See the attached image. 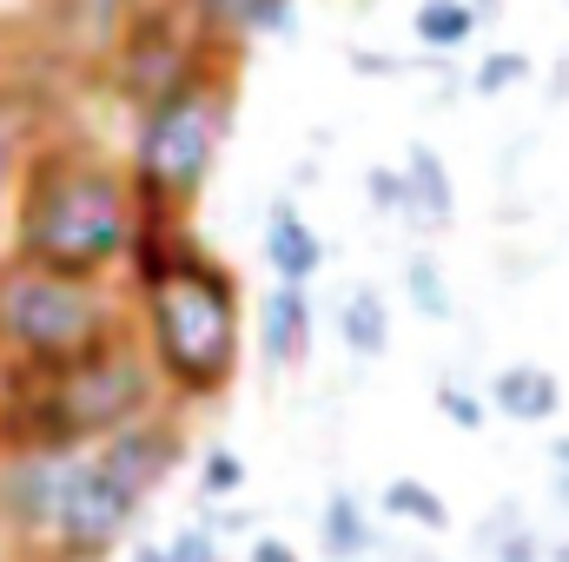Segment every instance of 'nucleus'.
Segmentation results:
<instances>
[{
	"mask_svg": "<svg viewBox=\"0 0 569 562\" xmlns=\"http://www.w3.org/2000/svg\"><path fill=\"white\" fill-rule=\"evenodd\" d=\"M146 516L100 450H7L0 456V536L7 562H113Z\"/></svg>",
	"mask_w": 569,
	"mask_h": 562,
	"instance_id": "nucleus-3",
	"label": "nucleus"
},
{
	"mask_svg": "<svg viewBox=\"0 0 569 562\" xmlns=\"http://www.w3.org/2000/svg\"><path fill=\"white\" fill-rule=\"evenodd\" d=\"M378 510L391 516V523H405V530H418V536H443L450 530V503L418 483V476H391L385 490H378Z\"/></svg>",
	"mask_w": 569,
	"mask_h": 562,
	"instance_id": "nucleus-18",
	"label": "nucleus"
},
{
	"mask_svg": "<svg viewBox=\"0 0 569 562\" xmlns=\"http://www.w3.org/2000/svg\"><path fill=\"white\" fill-rule=\"evenodd\" d=\"M47 127H40V100L27 93V87H7L0 80V199L13 192V179H20V159L33 152Z\"/></svg>",
	"mask_w": 569,
	"mask_h": 562,
	"instance_id": "nucleus-17",
	"label": "nucleus"
},
{
	"mask_svg": "<svg viewBox=\"0 0 569 562\" xmlns=\"http://www.w3.org/2000/svg\"><path fill=\"white\" fill-rule=\"evenodd\" d=\"M550 536L530 523L523 503H497L483 523H477V556L483 562H543Z\"/></svg>",
	"mask_w": 569,
	"mask_h": 562,
	"instance_id": "nucleus-16",
	"label": "nucleus"
},
{
	"mask_svg": "<svg viewBox=\"0 0 569 562\" xmlns=\"http://www.w3.org/2000/svg\"><path fill=\"white\" fill-rule=\"evenodd\" d=\"M318 556L325 562H371L378 556V523L358 490H331L318 503Z\"/></svg>",
	"mask_w": 569,
	"mask_h": 562,
	"instance_id": "nucleus-13",
	"label": "nucleus"
},
{
	"mask_svg": "<svg viewBox=\"0 0 569 562\" xmlns=\"http://www.w3.org/2000/svg\"><path fill=\"white\" fill-rule=\"evenodd\" d=\"M543 463H550V496H557V510H569V430L563 436H550Z\"/></svg>",
	"mask_w": 569,
	"mask_h": 562,
	"instance_id": "nucleus-27",
	"label": "nucleus"
},
{
	"mask_svg": "<svg viewBox=\"0 0 569 562\" xmlns=\"http://www.w3.org/2000/svg\"><path fill=\"white\" fill-rule=\"evenodd\" d=\"M530 80V53H517V47H503V53H490L477 73H470V93H483V100H497V93H510V87H523Z\"/></svg>",
	"mask_w": 569,
	"mask_h": 562,
	"instance_id": "nucleus-25",
	"label": "nucleus"
},
{
	"mask_svg": "<svg viewBox=\"0 0 569 562\" xmlns=\"http://www.w3.org/2000/svg\"><path fill=\"white\" fill-rule=\"evenodd\" d=\"M152 411H172V404L140 331H127L120 344L67 371H40V378L13 371V391L0 404V456L7 450H93Z\"/></svg>",
	"mask_w": 569,
	"mask_h": 562,
	"instance_id": "nucleus-4",
	"label": "nucleus"
},
{
	"mask_svg": "<svg viewBox=\"0 0 569 562\" xmlns=\"http://www.w3.org/2000/svg\"><path fill=\"white\" fill-rule=\"evenodd\" d=\"M411 33H418V47H425V53H463V47H470V33H477V13H470L463 0H418Z\"/></svg>",
	"mask_w": 569,
	"mask_h": 562,
	"instance_id": "nucleus-19",
	"label": "nucleus"
},
{
	"mask_svg": "<svg viewBox=\"0 0 569 562\" xmlns=\"http://www.w3.org/2000/svg\"><path fill=\"white\" fill-rule=\"evenodd\" d=\"M338 344H345L358 364H371V358L391 351V298H385L378 284H351V291L338 298Z\"/></svg>",
	"mask_w": 569,
	"mask_h": 562,
	"instance_id": "nucleus-14",
	"label": "nucleus"
},
{
	"mask_svg": "<svg viewBox=\"0 0 569 562\" xmlns=\"http://www.w3.org/2000/svg\"><path fill=\"white\" fill-rule=\"evenodd\" d=\"M405 298H411V311L430 318V324H450V318H457L450 279H443V265H437L430 252H411V259H405Z\"/></svg>",
	"mask_w": 569,
	"mask_h": 562,
	"instance_id": "nucleus-20",
	"label": "nucleus"
},
{
	"mask_svg": "<svg viewBox=\"0 0 569 562\" xmlns=\"http://www.w3.org/2000/svg\"><path fill=\"white\" fill-rule=\"evenodd\" d=\"M127 324V298L107 279H67V272H40L20 259H0V358L7 371H67L107 344H120Z\"/></svg>",
	"mask_w": 569,
	"mask_h": 562,
	"instance_id": "nucleus-6",
	"label": "nucleus"
},
{
	"mask_svg": "<svg viewBox=\"0 0 569 562\" xmlns=\"http://www.w3.org/2000/svg\"><path fill=\"white\" fill-rule=\"evenodd\" d=\"M463 7H470V13H477V20H483V13H497V7H503V0H463Z\"/></svg>",
	"mask_w": 569,
	"mask_h": 562,
	"instance_id": "nucleus-30",
	"label": "nucleus"
},
{
	"mask_svg": "<svg viewBox=\"0 0 569 562\" xmlns=\"http://www.w3.org/2000/svg\"><path fill=\"white\" fill-rule=\"evenodd\" d=\"M430 404L443 411V423H457V430H470V436L490 423L483 391H470V384H457V378H437V384H430Z\"/></svg>",
	"mask_w": 569,
	"mask_h": 562,
	"instance_id": "nucleus-24",
	"label": "nucleus"
},
{
	"mask_svg": "<svg viewBox=\"0 0 569 562\" xmlns=\"http://www.w3.org/2000/svg\"><path fill=\"white\" fill-rule=\"evenodd\" d=\"M365 199L378 219H405L411 225V179L405 165H365Z\"/></svg>",
	"mask_w": 569,
	"mask_h": 562,
	"instance_id": "nucleus-23",
	"label": "nucleus"
},
{
	"mask_svg": "<svg viewBox=\"0 0 569 562\" xmlns=\"http://www.w3.org/2000/svg\"><path fill=\"white\" fill-rule=\"evenodd\" d=\"M186 13L219 40H284L298 27V0H186Z\"/></svg>",
	"mask_w": 569,
	"mask_h": 562,
	"instance_id": "nucleus-12",
	"label": "nucleus"
},
{
	"mask_svg": "<svg viewBox=\"0 0 569 562\" xmlns=\"http://www.w3.org/2000/svg\"><path fill=\"white\" fill-rule=\"evenodd\" d=\"M259 358H266V371H298L305 358H311V291H298V284H272L266 298H259Z\"/></svg>",
	"mask_w": 569,
	"mask_h": 562,
	"instance_id": "nucleus-10",
	"label": "nucleus"
},
{
	"mask_svg": "<svg viewBox=\"0 0 569 562\" xmlns=\"http://www.w3.org/2000/svg\"><path fill=\"white\" fill-rule=\"evenodd\" d=\"M246 562H305V556H298V550H291L284 536H272V530H259V536L246 543Z\"/></svg>",
	"mask_w": 569,
	"mask_h": 562,
	"instance_id": "nucleus-28",
	"label": "nucleus"
},
{
	"mask_svg": "<svg viewBox=\"0 0 569 562\" xmlns=\"http://www.w3.org/2000/svg\"><path fill=\"white\" fill-rule=\"evenodd\" d=\"M100 450V463L127 483V490H140L146 503L159 496V483L192 456V436H186V423H179V411H152V418L127 423L120 436H107V443H93Z\"/></svg>",
	"mask_w": 569,
	"mask_h": 562,
	"instance_id": "nucleus-8",
	"label": "nucleus"
},
{
	"mask_svg": "<svg viewBox=\"0 0 569 562\" xmlns=\"http://www.w3.org/2000/svg\"><path fill=\"white\" fill-rule=\"evenodd\" d=\"M199 496L206 503H239L246 496V456L232 443H206V456H199Z\"/></svg>",
	"mask_w": 569,
	"mask_h": 562,
	"instance_id": "nucleus-22",
	"label": "nucleus"
},
{
	"mask_svg": "<svg viewBox=\"0 0 569 562\" xmlns=\"http://www.w3.org/2000/svg\"><path fill=\"white\" fill-rule=\"evenodd\" d=\"M7 391H13V371H7V358H0V404H7Z\"/></svg>",
	"mask_w": 569,
	"mask_h": 562,
	"instance_id": "nucleus-31",
	"label": "nucleus"
},
{
	"mask_svg": "<svg viewBox=\"0 0 569 562\" xmlns=\"http://www.w3.org/2000/svg\"><path fill=\"white\" fill-rule=\"evenodd\" d=\"M146 0H67V27H80V40L93 47V60L107 53V40L140 13Z\"/></svg>",
	"mask_w": 569,
	"mask_h": 562,
	"instance_id": "nucleus-21",
	"label": "nucleus"
},
{
	"mask_svg": "<svg viewBox=\"0 0 569 562\" xmlns=\"http://www.w3.org/2000/svg\"><path fill=\"white\" fill-rule=\"evenodd\" d=\"M127 284L140 298V344L172 411L219 404L246 358V291L239 272L206 252L186 219H140Z\"/></svg>",
	"mask_w": 569,
	"mask_h": 562,
	"instance_id": "nucleus-1",
	"label": "nucleus"
},
{
	"mask_svg": "<svg viewBox=\"0 0 569 562\" xmlns=\"http://www.w3.org/2000/svg\"><path fill=\"white\" fill-rule=\"evenodd\" d=\"M219 47H232V40L206 33V27L186 13V0H146L140 13L107 40L100 80H107V93L140 120L152 100H166V93H172L206 53H219Z\"/></svg>",
	"mask_w": 569,
	"mask_h": 562,
	"instance_id": "nucleus-7",
	"label": "nucleus"
},
{
	"mask_svg": "<svg viewBox=\"0 0 569 562\" xmlns=\"http://www.w3.org/2000/svg\"><path fill=\"white\" fill-rule=\"evenodd\" d=\"M166 562H226V550H219L212 523L199 516V523H179V530L166 536Z\"/></svg>",
	"mask_w": 569,
	"mask_h": 562,
	"instance_id": "nucleus-26",
	"label": "nucleus"
},
{
	"mask_svg": "<svg viewBox=\"0 0 569 562\" xmlns=\"http://www.w3.org/2000/svg\"><path fill=\"white\" fill-rule=\"evenodd\" d=\"M13 212H7V259L67 272V279H107L127 272L133 232H140V199L127 179V159L100 152L93 140L40 133L20 159L13 179Z\"/></svg>",
	"mask_w": 569,
	"mask_h": 562,
	"instance_id": "nucleus-2",
	"label": "nucleus"
},
{
	"mask_svg": "<svg viewBox=\"0 0 569 562\" xmlns=\"http://www.w3.org/2000/svg\"><path fill=\"white\" fill-rule=\"evenodd\" d=\"M483 404L503 423H550L563 411V378L550 364H497L490 384H483Z\"/></svg>",
	"mask_w": 569,
	"mask_h": 562,
	"instance_id": "nucleus-11",
	"label": "nucleus"
},
{
	"mask_svg": "<svg viewBox=\"0 0 569 562\" xmlns=\"http://www.w3.org/2000/svg\"><path fill=\"white\" fill-rule=\"evenodd\" d=\"M127 562H166V543H146V536H133V543H127Z\"/></svg>",
	"mask_w": 569,
	"mask_h": 562,
	"instance_id": "nucleus-29",
	"label": "nucleus"
},
{
	"mask_svg": "<svg viewBox=\"0 0 569 562\" xmlns=\"http://www.w3.org/2000/svg\"><path fill=\"white\" fill-rule=\"evenodd\" d=\"M259 252H266L272 284H298V291H311V279L325 272V239L311 232V219L298 212L291 192H279V199L266 205V239H259Z\"/></svg>",
	"mask_w": 569,
	"mask_h": 562,
	"instance_id": "nucleus-9",
	"label": "nucleus"
},
{
	"mask_svg": "<svg viewBox=\"0 0 569 562\" xmlns=\"http://www.w3.org/2000/svg\"><path fill=\"white\" fill-rule=\"evenodd\" d=\"M405 179H411V225L418 232H443L457 219V185H450V165L437 159V145H411L405 152Z\"/></svg>",
	"mask_w": 569,
	"mask_h": 562,
	"instance_id": "nucleus-15",
	"label": "nucleus"
},
{
	"mask_svg": "<svg viewBox=\"0 0 569 562\" xmlns=\"http://www.w3.org/2000/svg\"><path fill=\"white\" fill-rule=\"evenodd\" d=\"M232 107H239V47H219L133 120L127 179H133L140 219H186L199 205L219 165V145L232 133Z\"/></svg>",
	"mask_w": 569,
	"mask_h": 562,
	"instance_id": "nucleus-5",
	"label": "nucleus"
}]
</instances>
